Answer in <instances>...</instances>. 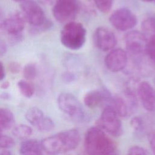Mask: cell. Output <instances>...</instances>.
<instances>
[{
  "label": "cell",
  "mask_w": 155,
  "mask_h": 155,
  "mask_svg": "<svg viewBox=\"0 0 155 155\" xmlns=\"http://www.w3.org/2000/svg\"><path fill=\"white\" fill-rule=\"evenodd\" d=\"M80 134L76 129L63 131L42 139L44 152L50 154L67 153L75 149L80 142Z\"/></svg>",
  "instance_id": "1"
},
{
  "label": "cell",
  "mask_w": 155,
  "mask_h": 155,
  "mask_svg": "<svg viewBox=\"0 0 155 155\" xmlns=\"http://www.w3.org/2000/svg\"><path fill=\"white\" fill-rule=\"evenodd\" d=\"M116 143L107 133L97 126L87 130L84 137V148L88 154H110L115 153Z\"/></svg>",
  "instance_id": "2"
},
{
  "label": "cell",
  "mask_w": 155,
  "mask_h": 155,
  "mask_svg": "<svg viewBox=\"0 0 155 155\" xmlns=\"http://www.w3.org/2000/svg\"><path fill=\"white\" fill-rule=\"evenodd\" d=\"M87 31L84 25L79 22L71 21L65 24L61 31L60 39L66 48L77 50L84 45Z\"/></svg>",
  "instance_id": "3"
},
{
  "label": "cell",
  "mask_w": 155,
  "mask_h": 155,
  "mask_svg": "<svg viewBox=\"0 0 155 155\" xmlns=\"http://www.w3.org/2000/svg\"><path fill=\"white\" fill-rule=\"evenodd\" d=\"M58 105L60 110L71 120L76 123H82L86 119L85 110L76 99L69 93H62L58 97Z\"/></svg>",
  "instance_id": "4"
},
{
  "label": "cell",
  "mask_w": 155,
  "mask_h": 155,
  "mask_svg": "<svg viewBox=\"0 0 155 155\" xmlns=\"http://www.w3.org/2000/svg\"><path fill=\"white\" fill-rule=\"evenodd\" d=\"M96 125L107 134L114 137L120 136L123 128L120 117L110 107L105 106L96 122Z\"/></svg>",
  "instance_id": "5"
},
{
  "label": "cell",
  "mask_w": 155,
  "mask_h": 155,
  "mask_svg": "<svg viewBox=\"0 0 155 155\" xmlns=\"http://www.w3.org/2000/svg\"><path fill=\"white\" fill-rule=\"evenodd\" d=\"M53 5V15L60 23L73 21L79 11V0H57Z\"/></svg>",
  "instance_id": "6"
},
{
  "label": "cell",
  "mask_w": 155,
  "mask_h": 155,
  "mask_svg": "<svg viewBox=\"0 0 155 155\" xmlns=\"http://www.w3.org/2000/svg\"><path fill=\"white\" fill-rule=\"evenodd\" d=\"M20 6L25 21L31 27L42 25L49 21L46 18L42 7L35 1L24 0L21 2Z\"/></svg>",
  "instance_id": "7"
},
{
  "label": "cell",
  "mask_w": 155,
  "mask_h": 155,
  "mask_svg": "<svg viewBox=\"0 0 155 155\" xmlns=\"http://www.w3.org/2000/svg\"><path fill=\"white\" fill-rule=\"evenodd\" d=\"M125 42L127 52L132 57L137 58L147 54L148 40L142 31H128L125 36Z\"/></svg>",
  "instance_id": "8"
},
{
  "label": "cell",
  "mask_w": 155,
  "mask_h": 155,
  "mask_svg": "<svg viewBox=\"0 0 155 155\" xmlns=\"http://www.w3.org/2000/svg\"><path fill=\"white\" fill-rule=\"evenodd\" d=\"M109 20L114 28L121 31L133 28L137 22L136 15L129 8L125 7L118 8L113 12Z\"/></svg>",
  "instance_id": "9"
},
{
  "label": "cell",
  "mask_w": 155,
  "mask_h": 155,
  "mask_svg": "<svg viewBox=\"0 0 155 155\" xmlns=\"http://www.w3.org/2000/svg\"><path fill=\"white\" fill-rule=\"evenodd\" d=\"M104 63L108 70L116 73L123 70L128 63L127 52L119 48L112 49L105 56Z\"/></svg>",
  "instance_id": "10"
},
{
  "label": "cell",
  "mask_w": 155,
  "mask_h": 155,
  "mask_svg": "<svg viewBox=\"0 0 155 155\" xmlns=\"http://www.w3.org/2000/svg\"><path fill=\"white\" fill-rule=\"evenodd\" d=\"M93 41L96 47L102 51L112 50L117 43L114 33L104 27H99L95 30L93 34Z\"/></svg>",
  "instance_id": "11"
},
{
  "label": "cell",
  "mask_w": 155,
  "mask_h": 155,
  "mask_svg": "<svg viewBox=\"0 0 155 155\" xmlns=\"http://www.w3.org/2000/svg\"><path fill=\"white\" fill-rule=\"evenodd\" d=\"M25 20L21 12L15 13L2 21L1 28L9 36L22 34Z\"/></svg>",
  "instance_id": "12"
},
{
  "label": "cell",
  "mask_w": 155,
  "mask_h": 155,
  "mask_svg": "<svg viewBox=\"0 0 155 155\" xmlns=\"http://www.w3.org/2000/svg\"><path fill=\"white\" fill-rule=\"evenodd\" d=\"M137 93L143 108L149 111H155V90L151 85L147 81L140 82Z\"/></svg>",
  "instance_id": "13"
},
{
  "label": "cell",
  "mask_w": 155,
  "mask_h": 155,
  "mask_svg": "<svg viewBox=\"0 0 155 155\" xmlns=\"http://www.w3.org/2000/svg\"><path fill=\"white\" fill-rule=\"evenodd\" d=\"M110 94L105 90H93L88 91L84 97L85 105L90 108H94L105 104Z\"/></svg>",
  "instance_id": "14"
},
{
  "label": "cell",
  "mask_w": 155,
  "mask_h": 155,
  "mask_svg": "<svg viewBox=\"0 0 155 155\" xmlns=\"http://www.w3.org/2000/svg\"><path fill=\"white\" fill-rule=\"evenodd\" d=\"M104 105L105 107L108 106L112 108L120 117L127 116L128 113L131 111L127 101L119 96H112L110 95Z\"/></svg>",
  "instance_id": "15"
},
{
  "label": "cell",
  "mask_w": 155,
  "mask_h": 155,
  "mask_svg": "<svg viewBox=\"0 0 155 155\" xmlns=\"http://www.w3.org/2000/svg\"><path fill=\"white\" fill-rule=\"evenodd\" d=\"M19 153L22 155H39L44 153L41 142L36 139L23 141L19 147Z\"/></svg>",
  "instance_id": "16"
},
{
  "label": "cell",
  "mask_w": 155,
  "mask_h": 155,
  "mask_svg": "<svg viewBox=\"0 0 155 155\" xmlns=\"http://www.w3.org/2000/svg\"><path fill=\"white\" fill-rule=\"evenodd\" d=\"M15 120L14 114L10 110L0 107V133L13 127Z\"/></svg>",
  "instance_id": "17"
},
{
  "label": "cell",
  "mask_w": 155,
  "mask_h": 155,
  "mask_svg": "<svg viewBox=\"0 0 155 155\" xmlns=\"http://www.w3.org/2000/svg\"><path fill=\"white\" fill-rule=\"evenodd\" d=\"M142 32L148 41L155 40V16L145 19L141 25Z\"/></svg>",
  "instance_id": "18"
},
{
  "label": "cell",
  "mask_w": 155,
  "mask_h": 155,
  "mask_svg": "<svg viewBox=\"0 0 155 155\" xmlns=\"http://www.w3.org/2000/svg\"><path fill=\"white\" fill-rule=\"evenodd\" d=\"M45 115L43 111L38 107H33L30 108L25 113L26 120L36 128L44 119Z\"/></svg>",
  "instance_id": "19"
},
{
  "label": "cell",
  "mask_w": 155,
  "mask_h": 155,
  "mask_svg": "<svg viewBox=\"0 0 155 155\" xmlns=\"http://www.w3.org/2000/svg\"><path fill=\"white\" fill-rule=\"evenodd\" d=\"M33 133L32 128L26 124H18L13 127L12 134L18 138L24 139L30 136Z\"/></svg>",
  "instance_id": "20"
},
{
  "label": "cell",
  "mask_w": 155,
  "mask_h": 155,
  "mask_svg": "<svg viewBox=\"0 0 155 155\" xmlns=\"http://www.w3.org/2000/svg\"><path fill=\"white\" fill-rule=\"evenodd\" d=\"M18 87L21 93L27 98H30L34 94L33 86L25 80H20L18 82Z\"/></svg>",
  "instance_id": "21"
},
{
  "label": "cell",
  "mask_w": 155,
  "mask_h": 155,
  "mask_svg": "<svg viewBox=\"0 0 155 155\" xmlns=\"http://www.w3.org/2000/svg\"><path fill=\"white\" fill-rule=\"evenodd\" d=\"M38 74V68L35 64L28 63L23 69V76L27 80H33Z\"/></svg>",
  "instance_id": "22"
},
{
  "label": "cell",
  "mask_w": 155,
  "mask_h": 155,
  "mask_svg": "<svg viewBox=\"0 0 155 155\" xmlns=\"http://www.w3.org/2000/svg\"><path fill=\"white\" fill-rule=\"evenodd\" d=\"M97 9L103 13H108L113 5V0H93Z\"/></svg>",
  "instance_id": "23"
},
{
  "label": "cell",
  "mask_w": 155,
  "mask_h": 155,
  "mask_svg": "<svg viewBox=\"0 0 155 155\" xmlns=\"http://www.w3.org/2000/svg\"><path fill=\"white\" fill-rule=\"evenodd\" d=\"M54 127V124L52 119L47 116H44L42 121L37 126L36 128L41 131H49Z\"/></svg>",
  "instance_id": "24"
},
{
  "label": "cell",
  "mask_w": 155,
  "mask_h": 155,
  "mask_svg": "<svg viewBox=\"0 0 155 155\" xmlns=\"http://www.w3.org/2000/svg\"><path fill=\"white\" fill-rule=\"evenodd\" d=\"M15 145V140L10 136L0 133V148L9 149Z\"/></svg>",
  "instance_id": "25"
},
{
  "label": "cell",
  "mask_w": 155,
  "mask_h": 155,
  "mask_svg": "<svg viewBox=\"0 0 155 155\" xmlns=\"http://www.w3.org/2000/svg\"><path fill=\"white\" fill-rule=\"evenodd\" d=\"M130 124L133 129L137 133H140L144 131L143 120L140 117H134L131 119Z\"/></svg>",
  "instance_id": "26"
},
{
  "label": "cell",
  "mask_w": 155,
  "mask_h": 155,
  "mask_svg": "<svg viewBox=\"0 0 155 155\" xmlns=\"http://www.w3.org/2000/svg\"><path fill=\"white\" fill-rule=\"evenodd\" d=\"M127 154L129 155L142 154L147 155L149 154V152L144 148L140 146H132L128 150Z\"/></svg>",
  "instance_id": "27"
},
{
  "label": "cell",
  "mask_w": 155,
  "mask_h": 155,
  "mask_svg": "<svg viewBox=\"0 0 155 155\" xmlns=\"http://www.w3.org/2000/svg\"><path fill=\"white\" fill-rule=\"evenodd\" d=\"M147 54L155 63V40L148 42Z\"/></svg>",
  "instance_id": "28"
},
{
  "label": "cell",
  "mask_w": 155,
  "mask_h": 155,
  "mask_svg": "<svg viewBox=\"0 0 155 155\" xmlns=\"http://www.w3.org/2000/svg\"><path fill=\"white\" fill-rule=\"evenodd\" d=\"M148 142L153 153L155 154V130L151 131L149 133Z\"/></svg>",
  "instance_id": "29"
},
{
  "label": "cell",
  "mask_w": 155,
  "mask_h": 155,
  "mask_svg": "<svg viewBox=\"0 0 155 155\" xmlns=\"http://www.w3.org/2000/svg\"><path fill=\"white\" fill-rule=\"evenodd\" d=\"M8 69L13 74L18 73L20 70V65L17 62H12L9 64Z\"/></svg>",
  "instance_id": "30"
},
{
  "label": "cell",
  "mask_w": 155,
  "mask_h": 155,
  "mask_svg": "<svg viewBox=\"0 0 155 155\" xmlns=\"http://www.w3.org/2000/svg\"><path fill=\"white\" fill-rule=\"evenodd\" d=\"M7 51V46L4 41L0 39V56H2L6 53Z\"/></svg>",
  "instance_id": "31"
},
{
  "label": "cell",
  "mask_w": 155,
  "mask_h": 155,
  "mask_svg": "<svg viewBox=\"0 0 155 155\" xmlns=\"http://www.w3.org/2000/svg\"><path fill=\"white\" fill-rule=\"evenodd\" d=\"M5 76V68L2 62L0 61V81L4 79Z\"/></svg>",
  "instance_id": "32"
},
{
  "label": "cell",
  "mask_w": 155,
  "mask_h": 155,
  "mask_svg": "<svg viewBox=\"0 0 155 155\" xmlns=\"http://www.w3.org/2000/svg\"><path fill=\"white\" fill-rule=\"evenodd\" d=\"M42 2L47 4V5H51V4H54V2L57 1V0H40Z\"/></svg>",
  "instance_id": "33"
},
{
  "label": "cell",
  "mask_w": 155,
  "mask_h": 155,
  "mask_svg": "<svg viewBox=\"0 0 155 155\" xmlns=\"http://www.w3.org/2000/svg\"><path fill=\"white\" fill-rule=\"evenodd\" d=\"M10 96L8 93H2V94H0V98L1 99H10Z\"/></svg>",
  "instance_id": "34"
},
{
  "label": "cell",
  "mask_w": 155,
  "mask_h": 155,
  "mask_svg": "<svg viewBox=\"0 0 155 155\" xmlns=\"http://www.w3.org/2000/svg\"><path fill=\"white\" fill-rule=\"evenodd\" d=\"M11 153L8 150L6 149L0 148V155H9Z\"/></svg>",
  "instance_id": "35"
},
{
  "label": "cell",
  "mask_w": 155,
  "mask_h": 155,
  "mask_svg": "<svg viewBox=\"0 0 155 155\" xmlns=\"http://www.w3.org/2000/svg\"><path fill=\"white\" fill-rule=\"evenodd\" d=\"M10 86V84L8 81H5V82H4L2 84H1V88L2 89H7Z\"/></svg>",
  "instance_id": "36"
},
{
  "label": "cell",
  "mask_w": 155,
  "mask_h": 155,
  "mask_svg": "<svg viewBox=\"0 0 155 155\" xmlns=\"http://www.w3.org/2000/svg\"><path fill=\"white\" fill-rule=\"evenodd\" d=\"M142 1H144V2H151V1H153V0H142Z\"/></svg>",
  "instance_id": "37"
},
{
  "label": "cell",
  "mask_w": 155,
  "mask_h": 155,
  "mask_svg": "<svg viewBox=\"0 0 155 155\" xmlns=\"http://www.w3.org/2000/svg\"><path fill=\"white\" fill-rule=\"evenodd\" d=\"M13 1H16V2H22V1H23L24 0H13Z\"/></svg>",
  "instance_id": "38"
},
{
  "label": "cell",
  "mask_w": 155,
  "mask_h": 155,
  "mask_svg": "<svg viewBox=\"0 0 155 155\" xmlns=\"http://www.w3.org/2000/svg\"><path fill=\"white\" fill-rule=\"evenodd\" d=\"M1 16H2V12H1V8H0V18H1Z\"/></svg>",
  "instance_id": "39"
},
{
  "label": "cell",
  "mask_w": 155,
  "mask_h": 155,
  "mask_svg": "<svg viewBox=\"0 0 155 155\" xmlns=\"http://www.w3.org/2000/svg\"><path fill=\"white\" fill-rule=\"evenodd\" d=\"M153 1H154V2H155V0H153Z\"/></svg>",
  "instance_id": "40"
}]
</instances>
